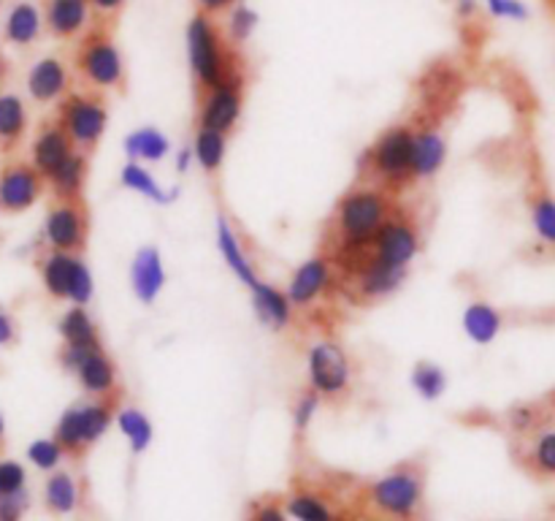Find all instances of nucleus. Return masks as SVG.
I'll return each instance as SVG.
<instances>
[{"instance_id":"21","label":"nucleus","mask_w":555,"mask_h":521,"mask_svg":"<svg viewBox=\"0 0 555 521\" xmlns=\"http://www.w3.org/2000/svg\"><path fill=\"white\" fill-rule=\"evenodd\" d=\"M130 285H133L135 298L141 304H155L160 298L163 285H166V266H163L160 250L146 244L130 260Z\"/></svg>"},{"instance_id":"50","label":"nucleus","mask_w":555,"mask_h":521,"mask_svg":"<svg viewBox=\"0 0 555 521\" xmlns=\"http://www.w3.org/2000/svg\"><path fill=\"white\" fill-rule=\"evenodd\" d=\"M540 405H542V410H545L547 421L555 423V389H553V391H547V394L542 396Z\"/></svg>"},{"instance_id":"7","label":"nucleus","mask_w":555,"mask_h":521,"mask_svg":"<svg viewBox=\"0 0 555 521\" xmlns=\"http://www.w3.org/2000/svg\"><path fill=\"white\" fill-rule=\"evenodd\" d=\"M38 275H41L43 291L54 302H68L70 307H87L92 302L95 282L79 253L47 250L38 260Z\"/></svg>"},{"instance_id":"52","label":"nucleus","mask_w":555,"mask_h":521,"mask_svg":"<svg viewBox=\"0 0 555 521\" xmlns=\"http://www.w3.org/2000/svg\"><path fill=\"white\" fill-rule=\"evenodd\" d=\"M3 437H5V421H3V412H0V445H3Z\"/></svg>"},{"instance_id":"25","label":"nucleus","mask_w":555,"mask_h":521,"mask_svg":"<svg viewBox=\"0 0 555 521\" xmlns=\"http://www.w3.org/2000/svg\"><path fill=\"white\" fill-rule=\"evenodd\" d=\"M43 33V16L36 3L30 0H20L9 9L3 22V41L16 49H27L41 38Z\"/></svg>"},{"instance_id":"3","label":"nucleus","mask_w":555,"mask_h":521,"mask_svg":"<svg viewBox=\"0 0 555 521\" xmlns=\"http://www.w3.org/2000/svg\"><path fill=\"white\" fill-rule=\"evenodd\" d=\"M366 503L379 519L421 521L426 510V472L417 461H401L369 483Z\"/></svg>"},{"instance_id":"37","label":"nucleus","mask_w":555,"mask_h":521,"mask_svg":"<svg viewBox=\"0 0 555 521\" xmlns=\"http://www.w3.org/2000/svg\"><path fill=\"white\" fill-rule=\"evenodd\" d=\"M412 389L423 396V399L434 402L448 391V372L434 361H417L412 369Z\"/></svg>"},{"instance_id":"13","label":"nucleus","mask_w":555,"mask_h":521,"mask_svg":"<svg viewBox=\"0 0 555 521\" xmlns=\"http://www.w3.org/2000/svg\"><path fill=\"white\" fill-rule=\"evenodd\" d=\"M87 237H90V215H87V206L81 204V199H54L47 217H43V244H47V250L79 253V250H85Z\"/></svg>"},{"instance_id":"39","label":"nucleus","mask_w":555,"mask_h":521,"mask_svg":"<svg viewBox=\"0 0 555 521\" xmlns=\"http://www.w3.org/2000/svg\"><path fill=\"white\" fill-rule=\"evenodd\" d=\"M255 25H258V14H255L249 5L236 3L231 11H228V27L225 36L228 41L236 47V43H244L255 33Z\"/></svg>"},{"instance_id":"47","label":"nucleus","mask_w":555,"mask_h":521,"mask_svg":"<svg viewBox=\"0 0 555 521\" xmlns=\"http://www.w3.org/2000/svg\"><path fill=\"white\" fill-rule=\"evenodd\" d=\"M236 3H242V0H195V5H198L201 14H209V16L228 14V11H231Z\"/></svg>"},{"instance_id":"40","label":"nucleus","mask_w":555,"mask_h":521,"mask_svg":"<svg viewBox=\"0 0 555 521\" xmlns=\"http://www.w3.org/2000/svg\"><path fill=\"white\" fill-rule=\"evenodd\" d=\"M320 405H323V399H320L312 389L301 391V394L296 396V402H293V427H296V432H307L309 423L318 416Z\"/></svg>"},{"instance_id":"32","label":"nucleus","mask_w":555,"mask_h":521,"mask_svg":"<svg viewBox=\"0 0 555 521\" xmlns=\"http://www.w3.org/2000/svg\"><path fill=\"white\" fill-rule=\"evenodd\" d=\"M285 510L296 521H341L334 505L314 488H293L285 499Z\"/></svg>"},{"instance_id":"9","label":"nucleus","mask_w":555,"mask_h":521,"mask_svg":"<svg viewBox=\"0 0 555 521\" xmlns=\"http://www.w3.org/2000/svg\"><path fill=\"white\" fill-rule=\"evenodd\" d=\"M60 364H63L65 372L74 374L79 380L81 391L87 396H117V364L112 361L106 351L101 345H65L57 353Z\"/></svg>"},{"instance_id":"41","label":"nucleus","mask_w":555,"mask_h":521,"mask_svg":"<svg viewBox=\"0 0 555 521\" xmlns=\"http://www.w3.org/2000/svg\"><path fill=\"white\" fill-rule=\"evenodd\" d=\"M27 488V472L20 461L0 459V497L20 494Z\"/></svg>"},{"instance_id":"18","label":"nucleus","mask_w":555,"mask_h":521,"mask_svg":"<svg viewBox=\"0 0 555 521\" xmlns=\"http://www.w3.org/2000/svg\"><path fill=\"white\" fill-rule=\"evenodd\" d=\"M331 275H334V266H331L328 255H314V258L304 260V264L293 271L291 282H287L285 288L293 309L312 307V304L331 288Z\"/></svg>"},{"instance_id":"38","label":"nucleus","mask_w":555,"mask_h":521,"mask_svg":"<svg viewBox=\"0 0 555 521\" xmlns=\"http://www.w3.org/2000/svg\"><path fill=\"white\" fill-rule=\"evenodd\" d=\"M63 459H65V450L60 448V443L54 437L33 440V443L27 445V461H30L33 467H38V470H43V472L57 470L60 461H63Z\"/></svg>"},{"instance_id":"20","label":"nucleus","mask_w":555,"mask_h":521,"mask_svg":"<svg viewBox=\"0 0 555 521\" xmlns=\"http://www.w3.org/2000/svg\"><path fill=\"white\" fill-rule=\"evenodd\" d=\"M247 288L249 298H253L255 318H258L266 329L285 331L287 326L293 323V313H296V309H293L285 291H280V288L271 285V282L260 280V277H255Z\"/></svg>"},{"instance_id":"33","label":"nucleus","mask_w":555,"mask_h":521,"mask_svg":"<svg viewBox=\"0 0 555 521\" xmlns=\"http://www.w3.org/2000/svg\"><path fill=\"white\" fill-rule=\"evenodd\" d=\"M193 161L204 168L206 174L215 177L217 171L225 163V152H228V134H220V130L211 128H198L193 136Z\"/></svg>"},{"instance_id":"17","label":"nucleus","mask_w":555,"mask_h":521,"mask_svg":"<svg viewBox=\"0 0 555 521\" xmlns=\"http://www.w3.org/2000/svg\"><path fill=\"white\" fill-rule=\"evenodd\" d=\"M43 27L57 41L81 38L92 25V9L87 0H43Z\"/></svg>"},{"instance_id":"5","label":"nucleus","mask_w":555,"mask_h":521,"mask_svg":"<svg viewBox=\"0 0 555 521\" xmlns=\"http://www.w3.org/2000/svg\"><path fill=\"white\" fill-rule=\"evenodd\" d=\"M114 412H117V396H103V399L87 396V399L74 402L68 410H63L60 421L54 423L52 437L57 440L65 456L81 459L108 432Z\"/></svg>"},{"instance_id":"54","label":"nucleus","mask_w":555,"mask_h":521,"mask_svg":"<svg viewBox=\"0 0 555 521\" xmlns=\"http://www.w3.org/2000/svg\"><path fill=\"white\" fill-rule=\"evenodd\" d=\"M0 3H3V0H0Z\"/></svg>"},{"instance_id":"2","label":"nucleus","mask_w":555,"mask_h":521,"mask_svg":"<svg viewBox=\"0 0 555 521\" xmlns=\"http://www.w3.org/2000/svg\"><path fill=\"white\" fill-rule=\"evenodd\" d=\"M188 60L198 92L220 85L222 79L244 68L242 54L228 41L215 16L201 11L188 22Z\"/></svg>"},{"instance_id":"27","label":"nucleus","mask_w":555,"mask_h":521,"mask_svg":"<svg viewBox=\"0 0 555 521\" xmlns=\"http://www.w3.org/2000/svg\"><path fill=\"white\" fill-rule=\"evenodd\" d=\"M87 171H90V161H87V152H70L68 161L60 168H54L47 177L49 190L57 201H79L85 193L87 185Z\"/></svg>"},{"instance_id":"48","label":"nucleus","mask_w":555,"mask_h":521,"mask_svg":"<svg viewBox=\"0 0 555 521\" xmlns=\"http://www.w3.org/2000/svg\"><path fill=\"white\" fill-rule=\"evenodd\" d=\"M190 163H193V150H190V144H188V147H182V150L177 152V171L188 174Z\"/></svg>"},{"instance_id":"42","label":"nucleus","mask_w":555,"mask_h":521,"mask_svg":"<svg viewBox=\"0 0 555 521\" xmlns=\"http://www.w3.org/2000/svg\"><path fill=\"white\" fill-rule=\"evenodd\" d=\"M247 521H291L282 499H260L249 508Z\"/></svg>"},{"instance_id":"6","label":"nucleus","mask_w":555,"mask_h":521,"mask_svg":"<svg viewBox=\"0 0 555 521\" xmlns=\"http://www.w3.org/2000/svg\"><path fill=\"white\" fill-rule=\"evenodd\" d=\"M76 74L92 92H112L125 87V63L106 25H90L76 47Z\"/></svg>"},{"instance_id":"10","label":"nucleus","mask_w":555,"mask_h":521,"mask_svg":"<svg viewBox=\"0 0 555 521\" xmlns=\"http://www.w3.org/2000/svg\"><path fill=\"white\" fill-rule=\"evenodd\" d=\"M352 361L334 340H318L307 353L309 389L320 399H341L352 385Z\"/></svg>"},{"instance_id":"29","label":"nucleus","mask_w":555,"mask_h":521,"mask_svg":"<svg viewBox=\"0 0 555 521\" xmlns=\"http://www.w3.org/2000/svg\"><path fill=\"white\" fill-rule=\"evenodd\" d=\"M43 508L52 516H70L79 508V483L70 472L52 470L43 483Z\"/></svg>"},{"instance_id":"31","label":"nucleus","mask_w":555,"mask_h":521,"mask_svg":"<svg viewBox=\"0 0 555 521\" xmlns=\"http://www.w3.org/2000/svg\"><path fill=\"white\" fill-rule=\"evenodd\" d=\"M171 150V141L155 125H141L125 139V155L135 163H160Z\"/></svg>"},{"instance_id":"19","label":"nucleus","mask_w":555,"mask_h":521,"mask_svg":"<svg viewBox=\"0 0 555 521\" xmlns=\"http://www.w3.org/2000/svg\"><path fill=\"white\" fill-rule=\"evenodd\" d=\"M70 152H76L70 136L65 134V128L57 123V119H49V123H43L41 128H38L36 139H33L30 163L33 168L47 179L54 168H60L65 161H68Z\"/></svg>"},{"instance_id":"1","label":"nucleus","mask_w":555,"mask_h":521,"mask_svg":"<svg viewBox=\"0 0 555 521\" xmlns=\"http://www.w3.org/2000/svg\"><path fill=\"white\" fill-rule=\"evenodd\" d=\"M396 209L390 190L377 188V185H356L347 190L336 204L334 215L328 223L331 250L341 266L352 264L358 255L366 253L374 233L383 228L390 212Z\"/></svg>"},{"instance_id":"22","label":"nucleus","mask_w":555,"mask_h":521,"mask_svg":"<svg viewBox=\"0 0 555 521\" xmlns=\"http://www.w3.org/2000/svg\"><path fill=\"white\" fill-rule=\"evenodd\" d=\"M448 161V141L442 130L434 125L415 128V144H412V182L415 179H431L442 171Z\"/></svg>"},{"instance_id":"14","label":"nucleus","mask_w":555,"mask_h":521,"mask_svg":"<svg viewBox=\"0 0 555 521\" xmlns=\"http://www.w3.org/2000/svg\"><path fill=\"white\" fill-rule=\"evenodd\" d=\"M47 190V179L30 161H5L0 166V215H22L33 209Z\"/></svg>"},{"instance_id":"11","label":"nucleus","mask_w":555,"mask_h":521,"mask_svg":"<svg viewBox=\"0 0 555 521\" xmlns=\"http://www.w3.org/2000/svg\"><path fill=\"white\" fill-rule=\"evenodd\" d=\"M244 90H247V68L236 71L220 85L198 92V128L231 134L242 117Z\"/></svg>"},{"instance_id":"44","label":"nucleus","mask_w":555,"mask_h":521,"mask_svg":"<svg viewBox=\"0 0 555 521\" xmlns=\"http://www.w3.org/2000/svg\"><path fill=\"white\" fill-rule=\"evenodd\" d=\"M30 508V494H9V497H0V521H22L25 510Z\"/></svg>"},{"instance_id":"16","label":"nucleus","mask_w":555,"mask_h":521,"mask_svg":"<svg viewBox=\"0 0 555 521\" xmlns=\"http://www.w3.org/2000/svg\"><path fill=\"white\" fill-rule=\"evenodd\" d=\"M27 96L36 103L47 106V103H57L60 98H65L70 92V71L65 65V60L47 54V58L36 60V63L27 68L25 76Z\"/></svg>"},{"instance_id":"12","label":"nucleus","mask_w":555,"mask_h":521,"mask_svg":"<svg viewBox=\"0 0 555 521\" xmlns=\"http://www.w3.org/2000/svg\"><path fill=\"white\" fill-rule=\"evenodd\" d=\"M421 247H423V239H421V228H417V223L396 206V209L390 212L388 220L383 223V228L374 233L372 244L366 247V255L369 258L383 260V264L406 269V266L417 258Z\"/></svg>"},{"instance_id":"15","label":"nucleus","mask_w":555,"mask_h":521,"mask_svg":"<svg viewBox=\"0 0 555 521\" xmlns=\"http://www.w3.org/2000/svg\"><path fill=\"white\" fill-rule=\"evenodd\" d=\"M341 269L350 277L352 291H356V296L361 298V302H379V298L399 291L401 282L406 280V269L383 264V260L377 258H369L366 253L358 255L352 264L341 266Z\"/></svg>"},{"instance_id":"24","label":"nucleus","mask_w":555,"mask_h":521,"mask_svg":"<svg viewBox=\"0 0 555 521\" xmlns=\"http://www.w3.org/2000/svg\"><path fill=\"white\" fill-rule=\"evenodd\" d=\"M30 128V112L25 98L16 92H0V155H14Z\"/></svg>"},{"instance_id":"35","label":"nucleus","mask_w":555,"mask_h":521,"mask_svg":"<svg viewBox=\"0 0 555 521\" xmlns=\"http://www.w3.org/2000/svg\"><path fill=\"white\" fill-rule=\"evenodd\" d=\"M114 421H117L119 432L125 434V440L130 443L133 454H144L152 445V421L146 418L144 410L139 407H117L114 412Z\"/></svg>"},{"instance_id":"43","label":"nucleus","mask_w":555,"mask_h":521,"mask_svg":"<svg viewBox=\"0 0 555 521\" xmlns=\"http://www.w3.org/2000/svg\"><path fill=\"white\" fill-rule=\"evenodd\" d=\"M488 14L496 16V20H515L524 22L529 16V9H526L524 0H486Z\"/></svg>"},{"instance_id":"4","label":"nucleus","mask_w":555,"mask_h":521,"mask_svg":"<svg viewBox=\"0 0 555 521\" xmlns=\"http://www.w3.org/2000/svg\"><path fill=\"white\" fill-rule=\"evenodd\" d=\"M412 144H415V125L401 123L383 130L361 155L369 182L390 193L412 182Z\"/></svg>"},{"instance_id":"53","label":"nucleus","mask_w":555,"mask_h":521,"mask_svg":"<svg viewBox=\"0 0 555 521\" xmlns=\"http://www.w3.org/2000/svg\"><path fill=\"white\" fill-rule=\"evenodd\" d=\"M551 3H553V5H555V0H551Z\"/></svg>"},{"instance_id":"49","label":"nucleus","mask_w":555,"mask_h":521,"mask_svg":"<svg viewBox=\"0 0 555 521\" xmlns=\"http://www.w3.org/2000/svg\"><path fill=\"white\" fill-rule=\"evenodd\" d=\"M477 0H459V16L461 20H475L477 16Z\"/></svg>"},{"instance_id":"51","label":"nucleus","mask_w":555,"mask_h":521,"mask_svg":"<svg viewBox=\"0 0 555 521\" xmlns=\"http://www.w3.org/2000/svg\"><path fill=\"white\" fill-rule=\"evenodd\" d=\"M9 76H11V63L9 58H5L3 49H0V92H3V85L9 81Z\"/></svg>"},{"instance_id":"23","label":"nucleus","mask_w":555,"mask_h":521,"mask_svg":"<svg viewBox=\"0 0 555 521\" xmlns=\"http://www.w3.org/2000/svg\"><path fill=\"white\" fill-rule=\"evenodd\" d=\"M526 206H529V220L537 239L555 255V195L551 193V188H547L540 174L531 177L529 193H526Z\"/></svg>"},{"instance_id":"28","label":"nucleus","mask_w":555,"mask_h":521,"mask_svg":"<svg viewBox=\"0 0 555 521\" xmlns=\"http://www.w3.org/2000/svg\"><path fill=\"white\" fill-rule=\"evenodd\" d=\"M504 329L502 309L493 307L491 302H469L464 309V331L475 345H491Z\"/></svg>"},{"instance_id":"45","label":"nucleus","mask_w":555,"mask_h":521,"mask_svg":"<svg viewBox=\"0 0 555 521\" xmlns=\"http://www.w3.org/2000/svg\"><path fill=\"white\" fill-rule=\"evenodd\" d=\"M20 340V323L9 309L0 307V347H11Z\"/></svg>"},{"instance_id":"30","label":"nucleus","mask_w":555,"mask_h":521,"mask_svg":"<svg viewBox=\"0 0 555 521\" xmlns=\"http://www.w3.org/2000/svg\"><path fill=\"white\" fill-rule=\"evenodd\" d=\"M217 247H220L222 258H225V264H228V269H231L233 275H236L238 280L244 282V285H249V282L258 277L253 258L244 253L242 239H238L236 228L228 223V217H220V223H217Z\"/></svg>"},{"instance_id":"8","label":"nucleus","mask_w":555,"mask_h":521,"mask_svg":"<svg viewBox=\"0 0 555 521\" xmlns=\"http://www.w3.org/2000/svg\"><path fill=\"white\" fill-rule=\"evenodd\" d=\"M54 119L63 125L76 150L90 155L98 147V141L103 139V134H106L108 106L101 92H68V96L57 101V117Z\"/></svg>"},{"instance_id":"46","label":"nucleus","mask_w":555,"mask_h":521,"mask_svg":"<svg viewBox=\"0 0 555 521\" xmlns=\"http://www.w3.org/2000/svg\"><path fill=\"white\" fill-rule=\"evenodd\" d=\"M87 3H90L92 16H98V20H114L125 9L128 0H87Z\"/></svg>"},{"instance_id":"36","label":"nucleus","mask_w":555,"mask_h":521,"mask_svg":"<svg viewBox=\"0 0 555 521\" xmlns=\"http://www.w3.org/2000/svg\"><path fill=\"white\" fill-rule=\"evenodd\" d=\"M119 182H122L128 190H133V193L144 195L146 201H155V204H168V193L160 188V182L155 179V174H152L146 166H141V163H135V161L125 163L122 171H119Z\"/></svg>"},{"instance_id":"34","label":"nucleus","mask_w":555,"mask_h":521,"mask_svg":"<svg viewBox=\"0 0 555 521\" xmlns=\"http://www.w3.org/2000/svg\"><path fill=\"white\" fill-rule=\"evenodd\" d=\"M57 331L65 345H101V340H98V326L92 320V315L87 313V307L65 309L57 323Z\"/></svg>"},{"instance_id":"26","label":"nucleus","mask_w":555,"mask_h":521,"mask_svg":"<svg viewBox=\"0 0 555 521\" xmlns=\"http://www.w3.org/2000/svg\"><path fill=\"white\" fill-rule=\"evenodd\" d=\"M526 450H524V467L534 478L542 481H555V423H542L534 432L524 434Z\"/></svg>"}]
</instances>
